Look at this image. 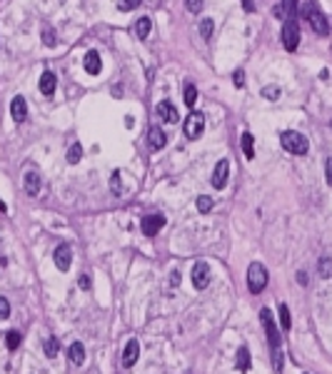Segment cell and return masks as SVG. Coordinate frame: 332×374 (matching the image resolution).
Returning a JSON list of instances; mask_svg holds the SVG:
<instances>
[{
  "label": "cell",
  "mask_w": 332,
  "mask_h": 374,
  "mask_svg": "<svg viewBox=\"0 0 332 374\" xmlns=\"http://www.w3.org/2000/svg\"><path fill=\"white\" fill-rule=\"evenodd\" d=\"M280 145H282L290 155H307V150H310L307 138H305L302 132H295V130H285V132L280 135Z\"/></svg>",
  "instance_id": "1"
},
{
  "label": "cell",
  "mask_w": 332,
  "mask_h": 374,
  "mask_svg": "<svg viewBox=\"0 0 332 374\" xmlns=\"http://www.w3.org/2000/svg\"><path fill=\"white\" fill-rule=\"evenodd\" d=\"M265 287H268V269L260 262H252L247 267V289L252 294H260Z\"/></svg>",
  "instance_id": "2"
},
{
  "label": "cell",
  "mask_w": 332,
  "mask_h": 374,
  "mask_svg": "<svg viewBox=\"0 0 332 374\" xmlns=\"http://www.w3.org/2000/svg\"><path fill=\"white\" fill-rule=\"evenodd\" d=\"M302 15L310 20V25H312V30H315L317 35H327V32H330L327 18H325V15H322V10H320V8H315L312 3L302 8Z\"/></svg>",
  "instance_id": "3"
},
{
  "label": "cell",
  "mask_w": 332,
  "mask_h": 374,
  "mask_svg": "<svg viewBox=\"0 0 332 374\" xmlns=\"http://www.w3.org/2000/svg\"><path fill=\"white\" fill-rule=\"evenodd\" d=\"M282 45H285V50H297V45H300V25H297V20L295 18H287L285 20V25H282Z\"/></svg>",
  "instance_id": "4"
},
{
  "label": "cell",
  "mask_w": 332,
  "mask_h": 374,
  "mask_svg": "<svg viewBox=\"0 0 332 374\" xmlns=\"http://www.w3.org/2000/svg\"><path fill=\"white\" fill-rule=\"evenodd\" d=\"M260 322H262V327H265V332H268V342H270V349H280V332H277V324H275V319H272V312L270 310H262L260 312Z\"/></svg>",
  "instance_id": "5"
},
{
  "label": "cell",
  "mask_w": 332,
  "mask_h": 374,
  "mask_svg": "<svg viewBox=\"0 0 332 374\" xmlns=\"http://www.w3.org/2000/svg\"><path fill=\"white\" fill-rule=\"evenodd\" d=\"M205 130V115L203 113H190L187 120H185V135L187 140H197Z\"/></svg>",
  "instance_id": "6"
},
{
  "label": "cell",
  "mask_w": 332,
  "mask_h": 374,
  "mask_svg": "<svg viewBox=\"0 0 332 374\" xmlns=\"http://www.w3.org/2000/svg\"><path fill=\"white\" fill-rule=\"evenodd\" d=\"M162 227H165V217L162 215H145L143 222H140V230H143V234H148V237H155Z\"/></svg>",
  "instance_id": "7"
},
{
  "label": "cell",
  "mask_w": 332,
  "mask_h": 374,
  "mask_svg": "<svg viewBox=\"0 0 332 374\" xmlns=\"http://www.w3.org/2000/svg\"><path fill=\"white\" fill-rule=\"evenodd\" d=\"M192 285L197 289H205L210 285V267L205 262H195L192 264Z\"/></svg>",
  "instance_id": "8"
},
{
  "label": "cell",
  "mask_w": 332,
  "mask_h": 374,
  "mask_svg": "<svg viewBox=\"0 0 332 374\" xmlns=\"http://www.w3.org/2000/svg\"><path fill=\"white\" fill-rule=\"evenodd\" d=\"M227 173H230V162L227 160H220L217 165H215V170H212V187H217V190H222L225 185H227Z\"/></svg>",
  "instance_id": "9"
},
{
  "label": "cell",
  "mask_w": 332,
  "mask_h": 374,
  "mask_svg": "<svg viewBox=\"0 0 332 374\" xmlns=\"http://www.w3.org/2000/svg\"><path fill=\"white\" fill-rule=\"evenodd\" d=\"M70 262H73V247L68 242H62L60 247L55 250V264L60 272H68L70 269Z\"/></svg>",
  "instance_id": "10"
},
{
  "label": "cell",
  "mask_w": 332,
  "mask_h": 374,
  "mask_svg": "<svg viewBox=\"0 0 332 374\" xmlns=\"http://www.w3.org/2000/svg\"><path fill=\"white\" fill-rule=\"evenodd\" d=\"M138 357H140V342H138V339H130V342L125 345V352H122V359H120L122 367L130 369V367L138 362Z\"/></svg>",
  "instance_id": "11"
},
{
  "label": "cell",
  "mask_w": 332,
  "mask_h": 374,
  "mask_svg": "<svg viewBox=\"0 0 332 374\" xmlns=\"http://www.w3.org/2000/svg\"><path fill=\"white\" fill-rule=\"evenodd\" d=\"M10 115H13L15 122H25V117H28V105H25V97H23V95L13 97V103H10Z\"/></svg>",
  "instance_id": "12"
},
{
  "label": "cell",
  "mask_w": 332,
  "mask_h": 374,
  "mask_svg": "<svg viewBox=\"0 0 332 374\" xmlns=\"http://www.w3.org/2000/svg\"><path fill=\"white\" fill-rule=\"evenodd\" d=\"M157 115H160L162 122H168V125H175V122H178V110H175V105L168 103V100L157 103Z\"/></svg>",
  "instance_id": "13"
},
{
  "label": "cell",
  "mask_w": 332,
  "mask_h": 374,
  "mask_svg": "<svg viewBox=\"0 0 332 374\" xmlns=\"http://www.w3.org/2000/svg\"><path fill=\"white\" fill-rule=\"evenodd\" d=\"M55 87H58V78H55V73L45 70V73L40 75V92L50 97V95L55 92Z\"/></svg>",
  "instance_id": "14"
},
{
  "label": "cell",
  "mask_w": 332,
  "mask_h": 374,
  "mask_svg": "<svg viewBox=\"0 0 332 374\" xmlns=\"http://www.w3.org/2000/svg\"><path fill=\"white\" fill-rule=\"evenodd\" d=\"M83 67H85L90 75H97V73L103 70V60H100V55H97V50H90V53L85 55V60H83Z\"/></svg>",
  "instance_id": "15"
},
{
  "label": "cell",
  "mask_w": 332,
  "mask_h": 374,
  "mask_svg": "<svg viewBox=\"0 0 332 374\" xmlns=\"http://www.w3.org/2000/svg\"><path fill=\"white\" fill-rule=\"evenodd\" d=\"M68 357H70V362L73 364H83L85 362V347H83V342H73L70 345V349H68Z\"/></svg>",
  "instance_id": "16"
},
{
  "label": "cell",
  "mask_w": 332,
  "mask_h": 374,
  "mask_svg": "<svg viewBox=\"0 0 332 374\" xmlns=\"http://www.w3.org/2000/svg\"><path fill=\"white\" fill-rule=\"evenodd\" d=\"M23 185H25V192L28 195H38L40 192V177H38V173H25V180H23Z\"/></svg>",
  "instance_id": "17"
},
{
  "label": "cell",
  "mask_w": 332,
  "mask_h": 374,
  "mask_svg": "<svg viewBox=\"0 0 332 374\" xmlns=\"http://www.w3.org/2000/svg\"><path fill=\"white\" fill-rule=\"evenodd\" d=\"M150 145L155 150H162L168 145V138H165V132L160 127H150Z\"/></svg>",
  "instance_id": "18"
},
{
  "label": "cell",
  "mask_w": 332,
  "mask_h": 374,
  "mask_svg": "<svg viewBox=\"0 0 332 374\" xmlns=\"http://www.w3.org/2000/svg\"><path fill=\"white\" fill-rule=\"evenodd\" d=\"M150 28H152V23H150V18H140L138 23H135V35L140 38V40H145L148 35H150Z\"/></svg>",
  "instance_id": "19"
},
{
  "label": "cell",
  "mask_w": 332,
  "mask_h": 374,
  "mask_svg": "<svg viewBox=\"0 0 332 374\" xmlns=\"http://www.w3.org/2000/svg\"><path fill=\"white\" fill-rule=\"evenodd\" d=\"M242 152H245L247 160L255 157V138H252L250 132H242Z\"/></svg>",
  "instance_id": "20"
},
{
  "label": "cell",
  "mask_w": 332,
  "mask_h": 374,
  "mask_svg": "<svg viewBox=\"0 0 332 374\" xmlns=\"http://www.w3.org/2000/svg\"><path fill=\"white\" fill-rule=\"evenodd\" d=\"M238 372H250V349L247 347H240V352H238Z\"/></svg>",
  "instance_id": "21"
},
{
  "label": "cell",
  "mask_w": 332,
  "mask_h": 374,
  "mask_svg": "<svg viewBox=\"0 0 332 374\" xmlns=\"http://www.w3.org/2000/svg\"><path fill=\"white\" fill-rule=\"evenodd\" d=\"M80 157H83V147L78 143L70 145V150H68V162L70 165H75V162H80Z\"/></svg>",
  "instance_id": "22"
},
{
  "label": "cell",
  "mask_w": 332,
  "mask_h": 374,
  "mask_svg": "<svg viewBox=\"0 0 332 374\" xmlns=\"http://www.w3.org/2000/svg\"><path fill=\"white\" fill-rule=\"evenodd\" d=\"M317 269H320V275L327 280V277H332V257H320V262H317Z\"/></svg>",
  "instance_id": "23"
},
{
  "label": "cell",
  "mask_w": 332,
  "mask_h": 374,
  "mask_svg": "<svg viewBox=\"0 0 332 374\" xmlns=\"http://www.w3.org/2000/svg\"><path fill=\"white\" fill-rule=\"evenodd\" d=\"M280 324H282V329L287 332L290 327H292V317H290V310H287V304H280Z\"/></svg>",
  "instance_id": "24"
},
{
  "label": "cell",
  "mask_w": 332,
  "mask_h": 374,
  "mask_svg": "<svg viewBox=\"0 0 332 374\" xmlns=\"http://www.w3.org/2000/svg\"><path fill=\"white\" fill-rule=\"evenodd\" d=\"M18 345H20V332H18V329L8 332V334H5V347L13 352V349H18Z\"/></svg>",
  "instance_id": "25"
},
{
  "label": "cell",
  "mask_w": 332,
  "mask_h": 374,
  "mask_svg": "<svg viewBox=\"0 0 332 374\" xmlns=\"http://www.w3.org/2000/svg\"><path fill=\"white\" fill-rule=\"evenodd\" d=\"M43 347H45V354H48L50 359H53V357H58V349H60V345H58V339H55V337H48Z\"/></svg>",
  "instance_id": "26"
},
{
  "label": "cell",
  "mask_w": 332,
  "mask_h": 374,
  "mask_svg": "<svg viewBox=\"0 0 332 374\" xmlns=\"http://www.w3.org/2000/svg\"><path fill=\"white\" fill-rule=\"evenodd\" d=\"M210 210H212V197L200 195V197H197V212H200V215H208Z\"/></svg>",
  "instance_id": "27"
},
{
  "label": "cell",
  "mask_w": 332,
  "mask_h": 374,
  "mask_svg": "<svg viewBox=\"0 0 332 374\" xmlns=\"http://www.w3.org/2000/svg\"><path fill=\"white\" fill-rule=\"evenodd\" d=\"M195 100H197V90H195V85H185V105L192 108Z\"/></svg>",
  "instance_id": "28"
},
{
  "label": "cell",
  "mask_w": 332,
  "mask_h": 374,
  "mask_svg": "<svg viewBox=\"0 0 332 374\" xmlns=\"http://www.w3.org/2000/svg\"><path fill=\"white\" fill-rule=\"evenodd\" d=\"M212 28H215V23H212L210 18H205L203 23H200V35L205 38V40H210V35H212Z\"/></svg>",
  "instance_id": "29"
},
{
  "label": "cell",
  "mask_w": 332,
  "mask_h": 374,
  "mask_svg": "<svg viewBox=\"0 0 332 374\" xmlns=\"http://www.w3.org/2000/svg\"><path fill=\"white\" fill-rule=\"evenodd\" d=\"M295 3H297V0H282V3H280L282 15H290V18H292V15H295V10H297V8H295Z\"/></svg>",
  "instance_id": "30"
},
{
  "label": "cell",
  "mask_w": 332,
  "mask_h": 374,
  "mask_svg": "<svg viewBox=\"0 0 332 374\" xmlns=\"http://www.w3.org/2000/svg\"><path fill=\"white\" fill-rule=\"evenodd\" d=\"M143 0H118V10H135Z\"/></svg>",
  "instance_id": "31"
},
{
  "label": "cell",
  "mask_w": 332,
  "mask_h": 374,
  "mask_svg": "<svg viewBox=\"0 0 332 374\" xmlns=\"http://www.w3.org/2000/svg\"><path fill=\"white\" fill-rule=\"evenodd\" d=\"M272 367H275V372L277 374L282 372V352H280V349L272 352Z\"/></svg>",
  "instance_id": "32"
},
{
  "label": "cell",
  "mask_w": 332,
  "mask_h": 374,
  "mask_svg": "<svg viewBox=\"0 0 332 374\" xmlns=\"http://www.w3.org/2000/svg\"><path fill=\"white\" fill-rule=\"evenodd\" d=\"M262 95H265L268 100H277V97H280V87L268 85V87H265V90H262Z\"/></svg>",
  "instance_id": "33"
},
{
  "label": "cell",
  "mask_w": 332,
  "mask_h": 374,
  "mask_svg": "<svg viewBox=\"0 0 332 374\" xmlns=\"http://www.w3.org/2000/svg\"><path fill=\"white\" fill-rule=\"evenodd\" d=\"M8 317H10V302L0 297V319H8Z\"/></svg>",
  "instance_id": "34"
},
{
  "label": "cell",
  "mask_w": 332,
  "mask_h": 374,
  "mask_svg": "<svg viewBox=\"0 0 332 374\" xmlns=\"http://www.w3.org/2000/svg\"><path fill=\"white\" fill-rule=\"evenodd\" d=\"M185 5H187V10H190V13H195V15L203 10V0H185Z\"/></svg>",
  "instance_id": "35"
},
{
  "label": "cell",
  "mask_w": 332,
  "mask_h": 374,
  "mask_svg": "<svg viewBox=\"0 0 332 374\" xmlns=\"http://www.w3.org/2000/svg\"><path fill=\"white\" fill-rule=\"evenodd\" d=\"M110 190H113L115 195H118V192L122 190V182H120V175H118V173H115L113 177H110Z\"/></svg>",
  "instance_id": "36"
},
{
  "label": "cell",
  "mask_w": 332,
  "mask_h": 374,
  "mask_svg": "<svg viewBox=\"0 0 332 374\" xmlns=\"http://www.w3.org/2000/svg\"><path fill=\"white\" fill-rule=\"evenodd\" d=\"M233 83L238 87L245 85V73H242V70H235V73H233Z\"/></svg>",
  "instance_id": "37"
},
{
  "label": "cell",
  "mask_w": 332,
  "mask_h": 374,
  "mask_svg": "<svg viewBox=\"0 0 332 374\" xmlns=\"http://www.w3.org/2000/svg\"><path fill=\"white\" fill-rule=\"evenodd\" d=\"M43 43H45V45H50V48L55 45V38H53V32H50V28H45V32H43Z\"/></svg>",
  "instance_id": "38"
},
{
  "label": "cell",
  "mask_w": 332,
  "mask_h": 374,
  "mask_svg": "<svg viewBox=\"0 0 332 374\" xmlns=\"http://www.w3.org/2000/svg\"><path fill=\"white\" fill-rule=\"evenodd\" d=\"M325 173H327V185H332V157L325 162Z\"/></svg>",
  "instance_id": "39"
},
{
  "label": "cell",
  "mask_w": 332,
  "mask_h": 374,
  "mask_svg": "<svg viewBox=\"0 0 332 374\" xmlns=\"http://www.w3.org/2000/svg\"><path fill=\"white\" fill-rule=\"evenodd\" d=\"M80 289H90V277H88V275L80 277Z\"/></svg>",
  "instance_id": "40"
},
{
  "label": "cell",
  "mask_w": 332,
  "mask_h": 374,
  "mask_svg": "<svg viewBox=\"0 0 332 374\" xmlns=\"http://www.w3.org/2000/svg\"><path fill=\"white\" fill-rule=\"evenodd\" d=\"M242 5H245V10L250 13V10H255V3L252 0H242Z\"/></svg>",
  "instance_id": "41"
},
{
  "label": "cell",
  "mask_w": 332,
  "mask_h": 374,
  "mask_svg": "<svg viewBox=\"0 0 332 374\" xmlns=\"http://www.w3.org/2000/svg\"><path fill=\"white\" fill-rule=\"evenodd\" d=\"M170 282H173V285H180V272H173V277H170Z\"/></svg>",
  "instance_id": "42"
},
{
  "label": "cell",
  "mask_w": 332,
  "mask_h": 374,
  "mask_svg": "<svg viewBox=\"0 0 332 374\" xmlns=\"http://www.w3.org/2000/svg\"><path fill=\"white\" fill-rule=\"evenodd\" d=\"M297 280H300V285H307V275L305 272H297Z\"/></svg>",
  "instance_id": "43"
},
{
  "label": "cell",
  "mask_w": 332,
  "mask_h": 374,
  "mask_svg": "<svg viewBox=\"0 0 332 374\" xmlns=\"http://www.w3.org/2000/svg\"><path fill=\"white\" fill-rule=\"evenodd\" d=\"M0 212H5V202L0 200Z\"/></svg>",
  "instance_id": "44"
},
{
  "label": "cell",
  "mask_w": 332,
  "mask_h": 374,
  "mask_svg": "<svg viewBox=\"0 0 332 374\" xmlns=\"http://www.w3.org/2000/svg\"><path fill=\"white\" fill-rule=\"evenodd\" d=\"M330 127H332V122H330Z\"/></svg>",
  "instance_id": "45"
}]
</instances>
